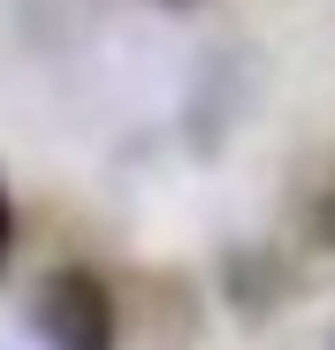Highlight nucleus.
<instances>
[{"label":"nucleus","instance_id":"f257e3e1","mask_svg":"<svg viewBox=\"0 0 335 350\" xmlns=\"http://www.w3.org/2000/svg\"><path fill=\"white\" fill-rule=\"evenodd\" d=\"M31 327L46 350H115V289L92 267H53L31 297Z\"/></svg>","mask_w":335,"mask_h":350},{"label":"nucleus","instance_id":"f03ea898","mask_svg":"<svg viewBox=\"0 0 335 350\" xmlns=\"http://www.w3.org/2000/svg\"><path fill=\"white\" fill-rule=\"evenodd\" d=\"M312 237L335 252V183H327V191H320V206H312Z\"/></svg>","mask_w":335,"mask_h":350},{"label":"nucleus","instance_id":"7ed1b4c3","mask_svg":"<svg viewBox=\"0 0 335 350\" xmlns=\"http://www.w3.org/2000/svg\"><path fill=\"white\" fill-rule=\"evenodd\" d=\"M8 252H16V206H8V183H0V267H8Z\"/></svg>","mask_w":335,"mask_h":350},{"label":"nucleus","instance_id":"20e7f679","mask_svg":"<svg viewBox=\"0 0 335 350\" xmlns=\"http://www.w3.org/2000/svg\"><path fill=\"white\" fill-rule=\"evenodd\" d=\"M168 8H191V0H168Z\"/></svg>","mask_w":335,"mask_h":350}]
</instances>
